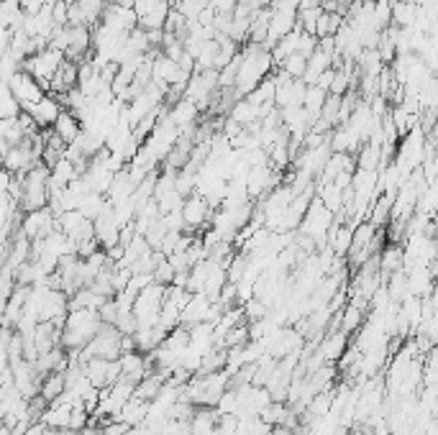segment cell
I'll return each mask as SVG.
<instances>
[{
	"label": "cell",
	"mask_w": 438,
	"mask_h": 435,
	"mask_svg": "<svg viewBox=\"0 0 438 435\" xmlns=\"http://www.w3.org/2000/svg\"><path fill=\"white\" fill-rule=\"evenodd\" d=\"M238 54H241V62H238L234 90L238 98H246L259 82L270 77L275 64H272L270 49H264L262 44H246Z\"/></svg>",
	"instance_id": "cell-1"
},
{
	"label": "cell",
	"mask_w": 438,
	"mask_h": 435,
	"mask_svg": "<svg viewBox=\"0 0 438 435\" xmlns=\"http://www.w3.org/2000/svg\"><path fill=\"white\" fill-rule=\"evenodd\" d=\"M47 200H49V169L44 164H36L34 169L21 174L18 208L23 213H31V210L47 208Z\"/></svg>",
	"instance_id": "cell-2"
},
{
	"label": "cell",
	"mask_w": 438,
	"mask_h": 435,
	"mask_svg": "<svg viewBox=\"0 0 438 435\" xmlns=\"http://www.w3.org/2000/svg\"><path fill=\"white\" fill-rule=\"evenodd\" d=\"M62 59H64V54L57 52V49H52V47H47V49H41V52L31 54V57H26V59L21 62V69H26V72L41 85V90L47 93L49 82H52V77H54V72L62 64Z\"/></svg>",
	"instance_id": "cell-3"
},
{
	"label": "cell",
	"mask_w": 438,
	"mask_h": 435,
	"mask_svg": "<svg viewBox=\"0 0 438 435\" xmlns=\"http://www.w3.org/2000/svg\"><path fill=\"white\" fill-rule=\"evenodd\" d=\"M330 226H333V213L325 210L323 202L318 200V197H313V202L308 205V210H305L297 231L303 236H308V238H313L316 246H325V236H328Z\"/></svg>",
	"instance_id": "cell-4"
},
{
	"label": "cell",
	"mask_w": 438,
	"mask_h": 435,
	"mask_svg": "<svg viewBox=\"0 0 438 435\" xmlns=\"http://www.w3.org/2000/svg\"><path fill=\"white\" fill-rule=\"evenodd\" d=\"M6 87L11 90V95L16 98V103L21 105V110H26L28 105H34L36 100H41L44 98V90H41L39 82L31 77V74L26 72V69H16L13 74H8L6 80Z\"/></svg>",
	"instance_id": "cell-5"
},
{
	"label": "cell",
	"mask_w": 438,
	"mask_h": 435,
	"mask_svg": "<svg viewBox=\"0 0 438 435\" xmlns=\"http://www.w3.org/2000/svg\"><path fill=\"white\" fill-rule=\"evenodd\" d=\"M131 8H134L136 23L142 31H159L169 13L167 0H131Z\"/></svg>",
	"instance_id": "cell-6"
},
{
	"label": "cell",
	"mask_w": 438,
	"mask_h": 435,
	"mask_svg": "<svg viewBox=\"0 0 438 435\" xmlns=\"http://www.w3.org/2000/svg\"><path fill=\"white\" fill-rule=\"evenodd\" d=\"M52 231H57V215L49 208L31 210V213H23V218H21V233L26 236L28 241H41Z\"/></svg>",
	"instance_id": "cell-7"
},
{
	"label": "cell",
	"mask_w": 438,
	"mask_h": 435,
	"mask_svg": "<svg viewBox=\"0 0 438 435\" xmlns=\"http://www.w3.org/2000/svg\"><path fill=\"white\" fill-rule=\"evenodd\" d=\"M180 213H183L185 231H188V233H195V231H200V228H205L210 223L213 208L208 205V200H205V197H200L197 192H192V195H188V197L183 200V208H180Z\"/></svg>",
	"instance_id": "cell-8"
},
{
	"label": "cell",
	"mask_w": 438,
	"mask_h": 435,
	"mask_svg": "<svg viewBox=\"0 0 438 435\" xmlns=\"http://www.w3.org/2000/svg\"><path fill=\"white\" fill-rule=\"evenodd\" d=\"M100 26H105L108 31L128 36L139 23H136V13L131 6H121V3H105V11L100 16Z\"/></svg>",
	"instance_id": "cell-9"
},
{
	"label": "cell",
	"mask_w": 438,
	"mask_h": 435,
	"mask_svg": "<svg viewBox=\"0 0 438 435\" xmlns=\"http://www.w3.org/2000/svg\"><path fill=\"white\" fill-rule=\"evenodd\" d=\"M64 108H62V103L57 100V95H44L41 100H36L34 105H28L26 108V113L31 115V121L36 123V128L39 131H44V128H52L57 121V115L62 113Z\"/></svg>",
	"instance_id": "cell-10"
},
{
	"label": "cell",
	"mask_w": 438,
	"mask_h": 435,
	"mask_svg": "<svg viewBox=\"0 0 438 435\" xmlns=\"http://www.w3.org/2000/svg\"><path fill=\"white\" fill-rule=\"evenodd\" d=\"M118 364H121V382H128V384L142 382L144 376H146L149 371L154 369L146 356L139 354V351H131V354H121V356H118Z\"/></svg>",
	"instance_id": "cell-11"
},
{
	"label": "cell",
	"mask_w": 438,
	"mask_h": 435,
	"mask_svg": "<svg viewBox=\"0 0 438 435\" xmlns=\"http://www.w3.org/2000/svg\"><path fill=\"white\" fill-rule=\"evenodd\" d=\"M210 302L205 295H200V292H195V295H190V300L185 302V308L180 310V325L183 328H192V325H197V323H205V315H208V308Z\"/></svg>",
	"instance_id": "cell-12"
},
{
	"label": "cell",
	"mask_w": 438,
	"mask_h": 435,
	"mask_svg": "<svg viewBox=\"0 0 438 435\" xmlns=\"http://www.w3.org/2000/svg\"><path fill=\"white\" fill-rule=\"evenodd\" d=\"M77 69H80V64H74V62H69V59H62V64L57 67L54 77H52V82H49L47 93L67 95L69 90H74V87H77Z\"/></svg>",
	"instance_id": "cell-13"
},
{
	"label": "cell",
	"mask_w": 438,
	"mask_h": 435,
	"mask_svg": "<svg viewBox=\"0 0 438 435\" xmlns=\"http://www.w3.org/2000/svg\"><path fill=\"white\" fill-rule=\"evenodd\" d=\"M197 113H200V110H197L195 103H190L188 98H177V100L172 103V108L167 110V115H164V118H167V121L172 123L175 128H180V131H183V128L195 126Z\"/></svg>",
	"instance_id": "cell-14"
},
{
	"label": "cell",
	"mask_w": 438,
	"mask_h": 435,
	"mask_svg": "<svg viewBox=\"0 0 438 435\" xmlns=\"http://www.w3.org/2000/svg\"><path fill=\"white\" fill-rule=\"evenodd\" d=\"M420 6L415 0H392L390 8V26L395 28H413L418 18Z\"/></svg>",
	"instance_id": "cell-15"
},
{
	"label": "cell",
	"mask_w": 438,
	"mask_h": 435,
	"mask_svg": "<svg viewBox=\"0 0 438 435\" xmlns=\"http://www.w3.org/2000/svg\"><path fill=\"white\" fill-rule=\"evenodd\" d=\"M149 415V402L139 400V397H131V400L118 410V415L113 417L115 422H123L126 428H136V425H142Z\"/></svg>",
	"instance_id": "cell-16"
},
{
	"label": "cell",
	"mask_w": 438,
	"mask_h": 435,
	"mask_svg": "<svg viewBox=\"0 0 438 435\" xmlns=\"http://www.w3.org/2000/svg\"><path fill=\"white\" fill-rule=\"evenodd\" d=\"M52 131H54V134L69 146V144H74V141L80 139L82 123H80V118L72 113V110H62V113L57 115V121H54V126H52Z\"/></svg>",
	"instance_id": "cell-17"
},
{
	"label": "cell",
	"mask_w": 438,
	"mask_h": 435,
	"mask_svg": "<svg viewBox=\"0 0 438 435\" xmlns=\"http://www.w3.org/2000/svg\"><path fill=\"white\" fill-rule=\"evenodd\" d=\"M364 320H367V313L364 310H359L357 305H351V302H346L344 308L338 310V330H344L346 335L357 333Z\"/></svg>",
	"instance_id": "cell-18"
},
{
	"label": "cell",
	"mask_w": 438,
	"mask_h": 435,
	"mask_svg": "<svg viewBox=\"0 0 438 435\" xmlns=\"http://www.w3.org/2000/svg\"><path fill=\"white\" fill-rule=\"evenodd\" d=\"M164 382H167V379H164L159 371H149L142 382L134 384V397H139V400H144V402H151L159 392H162Z\"/></svg>",
	"instance_id": "cell-19"
},
{
	"label": "cell",
	"mask_w": 438,
	"mask_h": 435,
	"mask_svg": "<svg viewBox=\"0 0 438 435\" xmlns=\"http://www.w3.org/2000/svg\"><path fill=\"white\" fill-rule=\"evenodd\" d=\"M72 6L77 8V13H80L82 26L93 28L95 23H100V16H103V11H105V0H77Z\"/></svg>",
	"instance_id": "cell-20"
},
{
	"label": "cell",
	"mask_w": 438,
	"mask_h": 435,
	"mask_svg": "<svg viewBox=\"0 0 438 435\" xmlns=\"http://www.w3.org/2000/svg\"><path fill=\"white\" fill-rule=\"evenodd\" d=\"M77 177H80V174H77V169H74V164L67 156H62L54 167L49 169V182L57 185V187H67L69 182H74Z\"/></svg>",
	"instance_id": "cell-21"
},
{
	"label": "cell",
	"mask_w": 438,
	"mask_h": 435,
	"mask_svg": "<svg viewBox=\"0 0 438 435\" xmlns=\"http://www.w3.org/2000/svg\"><path fill=\"white\" fill-rule=\"evenodd\" d=\"M64 389H67V384H64V371H52V374L41 376L39 395L44 397L47 402H54L57 397L64 392Z\"/></svg>",
	"instance_id": "cell-22"
},
{
	"label": "cell",
	"mask_w": 438,
	"mask_h": 435,
	"mask_svg": "<svg viewBox=\"0 0 438 435\" xmlns=\"http://www.w3.org/2000/svg\"><path fill=\"white\" fill-rule=\"evenodd\" d=\"M344 23V16L341 13H325L321 11L316 18V26H313V36L316 39H325V36H333L338 31V26Z\"/></svg>",
	"instance_id": "cell-23"
},
{
	"label": "cell",
	"mask_w": 438,
	"mask_h": 435,
	"mask_svg": "<svg viewBox=\"0 0 438 435\" xmlns=\"http://www.w3.org/2000/svg\"><path fill=\"white\" fill-rule=\"evenodd\" d=\"M105 208H108V200H105V195L88 192L80 202H77V208H74V210H80V213L85 215L88 221H95V218H98V215H100Z\"/></svg>",
	"instance_id": "cell-24"
},
{
	"label": "cell",
	"mask_w": 438,
	"mask_h": 435,
	"mask_svg": "<svg viewBox=\"0 0 438 435\" xmlns=\"http://www.w3.org/2000/svg\"><path fill=\"white\" fill-rule=\"evenodd\" d=\"M305 64H308V57H303V54H290V57H284L275 69L277 72H282L284 77L300 80V77L305 74Z\"/></svg>",
	"instance_id": "cell-25"
},
{
	"label": "cell",
	"mask_w": 438,
	"mask_h": 435,
	"mask_svg": "<svg viewBox=\"0 0 438 435\" xmlns=\"http://www.w3.org/2000/svg\"><path fill=\"white\" fill-rule=\"evenodd\" d=\"M162 346L167 348V351H172V354H183L185 348L190 346V330L183 328V325H177V328H172L164 335Z\"/></svg>",
	"instance_id": "cell-26"
},
{
	"label": "cell",
	"mask_w": 438,
	"mask_h": 435,
	"mask_svg": "<svg viewBox=\"0 0 438 435\" xmlns=\"http://www.w3.org/2000/svg\"><path fill=\"white\" fill-rule=\"evenodd\" d=\"M18 113H21V105L16 103V98L11 95L6 82H0V121L3 118H16Z\"/></svg>",
	"instance_id": "cell-27"
},
{
	"label": "cell",
	"mask_w": 438,
	"mask_h": 435,
	"mask_svg": "<svg viewBox=\"0 0 438 435\" xmlns=\"http://www.w3.org/2000/svg\"><path fill=\"white\" fill-rule=\"evenodd\" d=\"M151 279H154L156 284H164V287L172 284V279H175V269H172V264L167 261V256H162V259L156 261V267L151 269Z\"/></svg>",
	"instance_id": "cell-28"
},
{
	"label": "cell",
	"mask_w": 438,
	"mask_h": 435,
	"mask_svg": "<svg viewBox=\"0 0 438 435\" xmlns=\"http://www.w3.org/2000/svg\"><path fill=\"white\" fill-rule=\"evenodd\" d=\"M216 412L218 415H236L238 412V397L231 387L226 389L221 395V400L216 402Z\"/></svg>",
	"instance_id": "cell-29"
},
{
	"label": "cell",
	"mask_w": 438,
	"mask_h": 435,
	"mask_svg": "<svg viewBox=\"0 0 438 435\" xmlns=\"http://www.w3.org/2000/svg\"><path fill=\"white\" fill-rule=\"evenodd\" d=\"M238 0H208V6L216 11L218 16H231L234 13V8H236Z\"/></svg>",
	"instance_id": "cell-30"
},
{
	"label": "cell",
	"mask_w": 438,
	"mask_h": 435,
	"mask_svg": "<svg viewBox=\"0 0 438 435\" xmlns=\"http://www.w3.org/2000/svg\"><path fill=\"white\" fill-rule=\"evenodd\" d=\"M47 3H52V0H21V11L26 16H36Z\"/></svg>",
	"instance_id": "cell-31"
},
{
	"label": "cell",
	"mask_w": 438,
	"mask_h": 435,
	"mask_svg": "<svg viewBox=\"0 0 438 435\" xmlns=\"http://www.w3.org/2000/svg\"><path fill=\"white\" fill-rule=\"evenodd\" d=\"M105 3H121V6H131V0H105Z\"/></svg>",
	"instance_id": "cell-32"
},
{
	"label": "cell",
	"mask_w": 438,
	"mask_h": 435,
	"mask_svg": "<svg viewBox=\"0 0 438 435\" xmlns=\"http://www.w3.org/2000/svg\"><path fill=\"white\" fill-rule=\"evenodd\" d=\"M59 3H64V6H72V3H77V0H59Z\"/></svg>",
	"instance_id": "cell-33"
},
{
	"label": "cell",
	"mask_w": 438,
	"mask_h": 435,
	"mask_svg": "<svg viewBox=\"0 0 438 435\" xmlns=\"http://www.w3.org/2000/svg\"><path fill=\"white\" fill-rule=\"evenodd\" d=\"M357 3H374V0H357Z\"/></svg>",
	"instance_id": "cell-34"
}]
</instances>
